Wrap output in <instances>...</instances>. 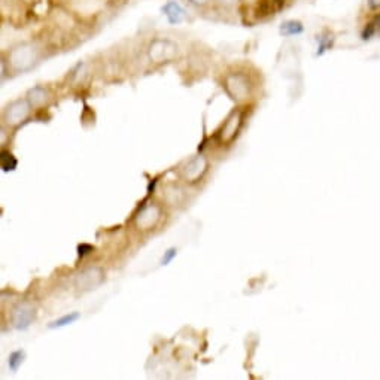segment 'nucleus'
I'll list each match as a JSON object with an SVG mask.
<instances>
[{
  "mask_svg": "<svg viewBox=\"0 0 380 380\" xmlns=\"http://www.w3.org/2000/svg\"><path fill=\"white\" fill-rule=\"evenodd\" d=\"M9 65L15 72H27L38 61V49L32 44H19L9 53Z\"/></svg>",
  "mask_w": 380,
  "mask_h": 380,
  "instance_id": "1",
  "label": "nucleus"
},
{
  "mask_svg": "<svg viewBox=\"0 0 380 380\" xmlns=\"http://www.w3.org/2000/svg\"><path fill=\"white\" fill-rule=\"evenodd\" d=\"M225 90H227L231 99L234 100H245L248 99L251 94V84L249 79L246 78L243 74H231L225 78Z\"/></svg>",
  "mask_w": 380,
  "mask_h": 380,
  "instance_id": "2",
  "label": "nucleus"
},
{
  "mask_svg": "<svg viewBox=\"0 0 380 380\" xmlns=\"http://www.w3.org/2000/svg\"><path fill=\"white\" fill-rule=\"evenodd\" d=\"M35 320V309L28 304H18L13 311V325L19 331H24Z\"/></svg>",
  "mask_w": 380,
  "mask_h": 380,
  "instance_id": "3",
  "label": "nucleus"
},
{
  "mask_svg": "<svg viewBox=\"0 0 380 380\" xmlns=\"http://www.w3.org/2000/svg\"><path fill=\"white\" fill-rule=\"evenodd\" d=\"M176 47H174L169 40H163V39H157L154 40L149 47V57L157 61V63H161L164 60H169L173 57V54L176 53Z\"/></svg>",
  "mask_w": 380,
  "mask_h": 380,
  "instance_id": "4",
  "label": "nucleus"
},
{
  "mask_svg": "<svg viewBox=\"0 0 380 380\" xmlns=\"http://www.w3.org/2000/svg\"><path fill=\"white\" fill-rule=\"evenodd\" d=\"M30 101L28 100H17L14 104H11L8 106L6 112H5V118L8 124H18V122H22L30 112Z\"/></svg>",
  "mask_w": 380,
  "mask_h": 380,
  "instance_id": "5",
  "label": "nucleus"
},
{
  "mask_svg": "<svg viewBox=\"0 0 380 380\" xmlns=\"http://www.w3.org/2000/svg\"><path fill=\"white\" fill-rule=\"evenodd\" d=\"M286 0H258L255 6V15L258 18H269L279 14L285 8Z\"/></svg>",
  "mask_w": 380,
  "mask_h": 380,
  "instance_id": "6",
  "label": "nucleus"
},
{
  "mask_svg": "<svg viewBox=\"0 0 380 380\" xmlns=\"http://www.w3.org/2000/svg\"><path fill=\"white\" fill-rule=\"evenodd\" d=\"M206 167H208L206 160H204L201 156H199L185 164V167L182 169V174L188 182H196L201 174L206 172Z\"/></svg>",
  "mask_w": 380,
  "mask_h": 380,
  "instance_id": "7",
  "label": "nucleus"
},
{
  "mask_svg": "<svg viewBox=\"0 0 380 380\" xmlns=\"http://www.w3.org/2000/svg\"><path fill=\"white\" fill-rule=\"evenodd\" d=\"M160 220V209L157 206H147L136 217V225L142 230H149Z\"/></svg>",
  "mask_w": 380,
  "mask_h": 380,
  "instance_id": "8",
  "label": "nucleus"
},
{
  "mask_svg": "<svg viewBox=\"0 0 380 380\" xmlns=\"http://www.w3.org/2000/svg\"><path fill=\"white\" fill-rule=\"evenodd\" d=\"M101 281H104V274H101L99 269H88L82 274H79L76 286L79 290H92L96 288L97 285H100Z\"/></svg>",
  "mask_w": 380,
  "mask_h": 380,
  "instance_id": "9",
  "label": "nucleus"
},
{
  "mask_svg": "<svg viewBox=\"0 0 380 380\" xmlns=\"http://www.w3.org/2000/svg\"><path fill=\"white\" fill-rule=\"evenodd\" d=\"M240 124H242V114L239 110H234L233 114L229 117V119L225 121V124L222 127V131H221L222 140L231 142L236 138V135H238Z\"/></svg>",
  "mask_w": 380,
  "mask_h": 380,
  "instance_id": "10",
  "label": "nucleus"
},
{
  "mask_svg": "<svg viewBox=\"0 0 380 380\" xmlns=\"http://www.w3.org/2000/svg\"><path fill=\"white\" fill-rule=\"evenodd\" d=\"M163 13H164V15H166L167 22L170 24H179L183 22V18H185L183 8L178 2H173V0H170V2H167L163 6Z\"/></svg>",
  "mask_w": 380,
  "mask_h": 380,
  "instance_id": "11",
  "label": "nucleus"
},
{
  "mask_svg": "<svg viewBox=\"0 0 380 380\" xmlns=\"http://www.w3.org/2000/svg\"><path fill=\"white\" fill-rule=\"evenodd\" d=\"M279 32L282 36L285 38H291V36H299L304 32V26L299 19H288V22H285L281 24Z\"/></svg>",
  "mask_w": 380,
  "mask_h": 380,
  "instance_id": "12",
  "label": "nucleus"
},
{
  "mask_svg": "<svg viewBox=\"0 0 380 380\" xmlns=\"http://www.w3.org/2000/svg\"><path fill=\"white\" fill-rule=\"evenodd\" d=\"M380 36V11L374 14V17L364 26L361 38L363 40H372L374 36Z\"/></svg>",
  "mask_w": 380,
  "mask_h": 380,
  "instance_id": "13",
  "label": "nucleus"
},
{
  "mask_svg": "<svg viewBox=\"0 0 380 380\" xmlns=\"http://www.w3.org/2000/svg\"><path fill=\"white\" fill-rule=\"evenodd\" d=\"M79 317H81L79 312H70V313H67L65 316L58 317V320H56L53 322H49L48 328H49V330H56V328H63V327L75 324L79 320Z\"/></svg>",
  "mask_w": 380,
  "mask_h": 380,
  "instance_id": "14",
  "label": "nucleus"
},
{
  "mask_svg": "<svg viewBox=\"0 0 380 380\" xmlns=\"http://www.w3.org/2000/svg\"><path fill=\"white\" fill-rule=\"evenodd\" d=\"M0 164H2L3 172H14L18 167V160L14 157L13 152L3 149L0 152Z\"/></svg>",
  "mask_w": 380,
  "mask_h": 380,
  "instance_id": "15",
  "label": "nucleus"
},
{
  "mask_svg": "<svg viewBox=\"0 0 380 380\" xmlns=\"http://www.w3.org/2000/svg\"><path fill=\"white\" fill-rule=\"evenodd\" d=\"M27 100L30 101V105H33V106H39V105H42L44 101L47 100V90L44 87H35L28 91V94H27Z\"/></svg>",
  "mask_w": 380,
  "mask_h": 380,
  "instance_id": "16",
  "label": "nucleus"
},
{
  "mask_svg": "<svg viewBox=\"0 0 380 380\" xmlns=\"http://www.w3.org/2000/svg\"><path fill=\"white\" fill-rule=\"evenodd\" d=\"M24 359H26V352L22 351V349H18V351H14V352L9 354V356H8V367H9V370H11L13 373H17L18 368L23 365Z\"/></svg>",
  "mask_w": 380,
  "mask_h": 380,
  "instance_id": "17",
  "label": "nucleus"
},
{
  "mask_svg": "<svg viewBox=\"0 0 380 380\" xmlns=\"http://www.w3.org/2000/svg\"><path fill=\"white\" fill-rule=\"evenodd\" d=\"M333 44H334V36L333 35L328 33L327 36H322V35L317 36V53H316V56H322L325 51L331 49Z\"/></svg>",
  "mask_w": 380,
  "mask_h": 380,
  "instance_id": "18",
  "label": "nucleus"
},
{
  "mask_svg": "<svg viewBox=\"0 0 380 380\" xmlns=\"http://www.w3.org/2000/svg\"><path fill=\"white\" fill-rule=\"evenodd\" d=\"M176 255H178V249L176 248H169L166 252H164L160 264L161 265H169L174 258H176Z\"/></svg>",
  "mask_w": 380,
  "mask_h": 380,
  "instance_id": "19",
  "label": "nucleus"
},
{
  "mask_svg": "<svg viewBox=\"0 0 380 380\" xmlns=\"http://www.w3.org/2000/svg\"><path fill=\"white\" fill-rule=\"evenodd\" d=\"M92 251H94V248H92V246L88 243H81L78 246V255L81 256V258H84V256L90 255Z\"/></svg>",
  "mask_w": 380,
  "mask_h": 380,
  "instance_id": "20",
  "label": "nucleus"
},
{
  "mask_svg": "<svg viewBox=\"0 0 380 380\" xmlns=\"http://www.w3.org/2000/svg\"><path fill=\"white\" fill-rule=\"evenodd\" d=\"M190 5L192 6H196V8H206L212 0H188Z\"/></svg>",
  "mask_w": 380,
  "mask_h": 380,
  "instance_id": "21",
  "label": "nucleus"
},
{
  "mask_svg": "<svg viewBox=\"0 0 380 380\" xmlns=\"http://www.w3.org/2000/svg\"><path fill=\"white\" fill-rule=\"evenodd\" d=\"M367 3L372 11H380V0H367Z\"/></svg>",
  "mask_w": 380,
  "mask_h": 380,
  "instance_id": "22",
  "label": "nucleus"
},
{
  "mask_svg": "<svg viewBox=\"0 0 380 380\" xmlns=\"http://www.w3.org/2000/svg\"><path fill=\"white\" fill-rule=\"evenodd\" d=\"M217 2L222 6H233L234 3H238L239 0H217Z\"/></svg>",
  "mask_w": 380,
  "mask_h": 380,
  "instance_id": "23",
  "label": "nucleus"
}]
</instances>
